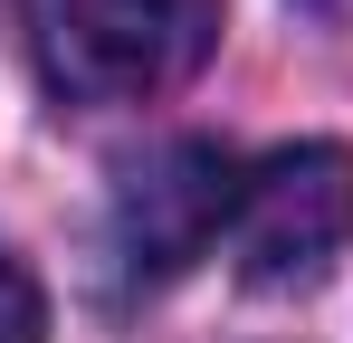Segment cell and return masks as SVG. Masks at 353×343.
Masks as SVG:
<instances>
[{"label":"cell","instance_id":"1","mask_svg":"<svg viewBox=\"0 0 353 343\" xmlns=\"http://www.w3.org/2000/svg\"><path fill=\"white\" fill-rule=\"evenodd\" d=\"M39 76L77 105H153L220 48V0H19Z\"/></svg>","mask_w":353,"mask_h":343},{"label":"cell","instance_id":"2","mask_svg":"<svg viewBox=\"0 0 353 343\" xmlns=\"http://www.w3.org/2000/svg\"><path fill=\"white\" fill-rule=\"evenodd\" d=\"M353 238V153L344 143H287L258 172H239V210H230V248L239 277L287 295L315 286Z\"/></svg>","mask_w":353,"mask_h":343},{"label":"cell","instance_id":"3","mask_svg":"<svg viewBox=\"0 0 353 343\" xmlns=\"http://www.w3.org/2000/svg\"><path fill=\"white\" fill-rule=\"evenodd\" d=\"M239 210V163L220 143L181 134V143H153L143 163L115 172V210H105V238H115V267L134 286L181 277Z\"/></svg>","mask_w":353,"mask_h":343},{"label":"cell","instance_id":"4","mask_svg":"<svg viewBox=\"0 0 353 343\" xmlns=\"http://www.w3.org/2000/svg\"><path fill=\"white\" fill-rule=\"evenodd\" d=\"M0 343H48V305L19 258H0Z\"/></svg>","mask_w":353,"mask_h":343},{"label":"cell","instance_id":"5","mask_svg":"<svg viewBox=\"0 0 353 343\" xmlns=\"http://www.w3.org/2000/svg\"><path fill=\"white\" fill-rule=\"evenodd\" d=\"M305 19H353V0H296Z\"/></svg>","mask_w":353,"mask_h":343}]
</instances>
